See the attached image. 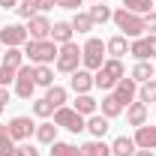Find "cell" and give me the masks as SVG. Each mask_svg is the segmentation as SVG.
<instances>
[{"label": "cell", "instance_id": "cell-40", "mask_svg": "<svg viewBox=\"0 0 156 156\" xmlns=\"http://www.w3.org/2000/svg\"><path fill=\"white\" fill-rule=\"evenodd\" d=\"M18 150H21V156H39V150L30 144V141H24V144H18Z\"/></svg>", "mask_w": 156, "mask_h": 156}, {"label": "cell", "instance_id": "cell-34", "mask_svg": "<svg viewBox=\"0 0 156 156\" xmlns=\"http://www.w3.org/2000/svg\"><path fill=\"white\" fill-rule=\"evenodd\" d=\"M9 150H15V141H12V135H9V129L0 123V156H6Z\"/></svg>", "mask_w": 156, "mask_h": 156}, {"label": "cell", "instance_id": "cell-39", "mask_svg": "<svg viewBox=\"0 0 156 156\" xmlns=\"http://www.w3.org/2000/svg\"><path fill=\"white\" fill-rule=\"evenodd\" d=\"M81 3H84V0H54V6H60V9H75V12H78Z\"/></svg>", "mask_w": 156, "mask_h": 156}, {"label": "cell", "instance_id": "cell-33", "mask_svg": "<svg viewBox=\"0 0 156 156\" xmlns=\"http://www.w3.org/2000/svg\"><path fill=\"white\" fill-rule=\"evenodd\" d=\"M33 114L42 117V120H48V117H54V105H51L45 96H42V99H33Z\"/></svg>", "mask_w": 156, "mask_h": 156}, {"label": "cell", "instance_id": "cell-45", "mask_svg": "<svg viewBox=\"0 0 156 156\" xmlns=\"http://www.w3.org/2000/svg\"><path fill=\"white\" fill-rule=\"evenodd\" d=\"M90 3H108V0H90Z\"/></svg>", "mask_w": 156, "mask_h": 156}, {"label": "cell", "instance_id": "cell-16", "mask_svg": "<svg viewBox=\"0 0 156 156\" xmlns=\"http://www.w3.org/2000/svg\"><path fill=\"white\" fill-rule=\"evenodd\" d=\"M57 129H60V126L54 123V120H42V123L36 126V135H33V138H36L39 144H48V147H51V144L57 141Z\"/></svg>", "mask_w": 156, "mask_h": 156}, {"label": "cell", "instance_id": "cell-38", "mask_svg": "<svg viewBox=\"0 0 156 156\" xmlns=\"http://www.w3.org/2000/svg\"><path fill=\"white\" fill-rule=\"evenodd\" d=\"M144 33H156V12L144 15Z\"/></svg>", "mask_w": 156, "mask_h": 156}, {"label": "cell", "instance_id": "cell-26", "mask_svg": "<svg viewBox=\"0 0 156 156\" xmlns=\"http://www.w3.org/2000/svg\"><path fill=\"white\" fill-rule=\"evenodd\" d=\"M87 15H90L93 24H108L114 12H111V6H105V3H93V6L87 9Z\"/></svg>", "mask_w": 156, "mask_h": 156}, {"label": "cell", "instance_id": "cell-11", "mask_svg": "<svg viewBox=\"0 0 156 156\" xmlns=\"http://www.w3.org/2000/svg\"><path fill=\"white\" fill-rule=\"evenodd\" d=\"M69 87L75 90V96H78V93H90V90H93V72L84 69V66L75 69V72L69 75Z\"/></svg>", "mask_w": 156, "mask_h": 156}, {"label": "cell", "instance_id": "cell-17", "mask_svg": "<svg viewBox=\"0 0 156 156\" xmlns=\"http://www.w3.org/2000/svg\"><path fill=\"white\" fill-rule=\"evenodd\" d=\"M99 111L108 117V120H114V117H120L126 108H123V102H120L114 93H105V96H102V102H99Z\"/></svg>", "mask_w": 156, "mask_h": 156}, {"label": "cell", "instance_id": "cell-7", "mask_svg": "<svg viewBox=\"0 0 156 156\" xmlns=\"http://www.w3.org/2000/svg\"><path fill=\"white\" fill-rule=\"evenodd\" d=\"M6 129H9V135H12V141L15 144H24V141H30V138L36 135V123L30 120V117H24V114H18V117H12L9 123H6Z\"/></svg>", "mask_w": 156, "mask_h": 156}, {"label": "cell", "instance_id": "cell-24", "mask_svg": "<svg viewBox=\"0 0 156 156\" xmlns=\"http://www.w3.org/2000/svg\"><path fill=\"white\" fill-rule=\"evenodd\" d=\"M0 66H6V69H15L18 72L21 66H24V48H6L3 51V63Z\"/></svg>", "mask_w": 156, "mask_h": 156}, {"label": "cell", "instance_id": "cell-28", "mask_svg": "<svg viewBox=\"0 0 156 156\" xmlns=\"http://www.w3.org/2000/svg\"><path fill=\"white\" fill-rule=\"evenodd\" d=\"M33 81H36V87H51L54 84V69L51 66H33Z\"/></svg>", "mask_w": 156, "mask_h": 156}, {"label": "cell", "instance_id": "cell-9", "mask_svg": "<svg viewBox=\"0 0 156 156\" xmlns=\"http://www.w3.org/2000/svg\"><path fill=\"white\" fill-rule=\"evenodd\" d=\"M33 93H36V81H33V63L27 66H21L18 75H15V96L18 99H33Z\"/></svg>", "mask_w": 156, "mask_h": 156}, {"label": "cell", "instance_id": "cell-3", "mask_svg": "<svg viewBox=\"0 0 156 156\" xmlns=\"http://www.w3.org/2000/svg\"><path fill=\"white\" fill-rule=\"evenodd\" d=\"M111 21L117 24V30H120L126 39L144 36V15H135V12H129V9H123V6H120V9H114Z\"/></svg>", "mask_w": 156, "mask_h": 156}, {"label": "cell", "instance_id": "cell-43", "mask_svg": "<svg viewBox=\"0 0 156 156\" xmlns=\"http://www.w3.org/2000/svg\"><path fill=\"white\" fill-rule=\"evenodd\" d=\"M135 156H153V150H135Z\"/></svg>", "mask_w": 156, "mask_h": 156}, {"label": "cell", "instance_id": "cell-29", "mask_svg": "<svg viewBox=\"0 0 156 156\" xmlns=\"http://www.w3.org/2000/svg\"><path fill=\"white\" fill-rule=\"evenodd\" d=\"M69 24H72V30H75V33H90V30L96 27V24L90 21V15H87V12H75Z\"/></svg>", "mask_w": 156, "mask_h": 156}, {"label": "cell", "instance_id": "cell-32", "mask_svg": "<svg viewBox=\"0 0 156 156\" xmlns=\"http://www.w3.org/2000/svg\"><path fill=\"white\" fill-rule=\"evenodd\" d=\"M123 9H129L135 15H147V12H153V0H123Z\"/></svg>", "mask_w": 156, "mask_h": 156}, {"label": "cell", "instance_id": "cell-5", "mask_svg": "<svg viewBox=\"0 0 156 156\" xmlns=\"http://www.w3.org/2000/svg\"><path fill=\"white\" fill-rule=\"evenodd\" d=\"M54 69L63 75H72L75 69H81V48L75 42H66L57 48V60H54Z\"/></svg>", "mask_w": 156, "mask_h": 156}, {"label": "cell", "instance_id": "cell-48", "mask_svg": "<svg viewBox=\"0 0 156 156\" xmlns=\"http://www.w3.org/2000/svg\"><path fill=\"white\" fill-rule=\"evenodd\" d=\"M18 3H30V0H18Z\"/></svg>", "mask_w": 156, "mask_h": 156}, {"label": "cell", "instance_id": "cell-42", "mask_svg": "<svg viewBox=\"0 0 156 156\" xmlns=\"http://www.w3.org/2000/svg\"><path fill=\"white\" fill-rule=\"evenodd\" d=\"M0 6H3V9H15V6H18V0H0Z\"/></svg>", "mask_w": 156, "mask_h": 156}, {"label": "cell", "instance_id": "cell-44", "mask_svg": "<svg viewBox=\"0 0 156 156\" xmlns=\"http://www.w3.org/2000/svg\"><path fill=\"white\" fill-rule=\"evenodd\" d=\"M6 156H21V150H18V144H15V150H9Z\"/></svg>", "mask_w": 156, "mask_h": 156}, {"label": "cell", "instance_id": "cell-15", "mask_svg": "<svg viewBox=\"0 0 156 156\" xmlns=\"http://www.w3.org/2000/svg\"><path fill=\"white\" fill-rule=\"evenodd\" d=\"M126 123H129V126H135V129L147 123V105H144L141 99H135V102H129V105H126Z\"/></svg>", "mask_w": 156, "mask_h": 156}, {"label": "cell", "instance_id": "cell-22", "mask_svg": "<svg viewBox=\"0 0 156 156\" xmlns=\"http://www.w3.org/2000/svg\"><path fill=\"white\" fill-rule=\"evenodd\" d=\"M72 108H75L78 114L90 117V114H96V111H99V102L90 96V93H78V96H75V102H72Z\"/></svg>", "mask_w": 156, "mask_h": 156}, {"label": "cell", "instance_id": "cell-13", "mask_svg": "<svg viewBox=\"0 0 156 156\" xmlns=\"http://www.w3.org/2000/svg\"><path fill=\"white\" fill-rule=\"evenodd\" d=\"M111 93H114V96L123 102V108H126L129 102H135V96H138V84L132 81V78H120V81L114 84V90H111Z\"/></svg>", "mask_w": 156, "mask_h": 156}, {"label": "cell", "instance_id": "cell-36", "mask_svg": "<svg viewBox=\"0 0 156 156\" xmlns=\"http://www.w3.org/2000/svg\"><path fill=\"white\" fill-rule=\"evenodd\" d=\"M15 69H6V66H0V87H9V84H15Z\"/></svg>", "mask_w": 156, "mask_h": 156}, {"label": "cell", "instance_id": "cell-25", "mask_svg": "<svg viewBox=\"0 0 156 156\" xmlns=\"http://www.w3.org/2000/svg\"><path fill=\"white\" fill-rule=\"evenodd\" d=\"M132 81H135V84H144V81H150V78H153V63H150V60H138L135 66H132Z\"/></svg>", "mask_w": 156, "mask_h": 156}, {"label": "cell", "instance_id": "cell-31", "mask_svg": "<svg viewBox=\"0 0 156 156\" xmlns=\"http://www.w3.org/2000/svg\"><path fill=\"white\" fill-rule=\"evenodd\" d=\"M138 99H141L144 105H150V102H156V78H150V81H144V84H138Z\"/></svg>", "mask_w": 156, "mask_h": 156}, {"label": "cell", "instance_id": "cell-6", "mask_svg": "<svg viewBox=\"0 0 156 156\" xmlns=\"http://www.w3.org/2000/svg\"><path fill=\"white\" fill-rule=\"evenodd\" d=\"M54 123H57L60 129L72 132V135H78V132H84V129H87V117L78 114L75 108H69V105H63V108L54 111Z\"/></svg>", "mask_w": 156, "mask_h": 156}, {"label": "cell", "instance_id": "cell-19", "mask_svg": "<svg viewBox=\"0 0 156 156\" xmlns=\"http://www.w3.org/2000/svg\"><path fill=\"white\" fill-rule=\"evenodd\" d=\"M72 36H75V30H72L69 21H54V24H51V42L66 45V42H72Z\"/></svg>", "mask_w": 156, "mask_h": 156}, {"label": "cell", "instance_id": "cell-23", "mask_svg": "<svg viewBox=\"0 0 156 156\" xmlns=\"http://www.w3.org/2000/svg\"><path fill=\"white\" fill-rule=\"evenodd\" d=\"M78 150H81V156H111V144H105L102 138H93V141L81 144Z\"/></svg>", "mask_w": 156, "mask_h": 156}, {"label": "cell", "instance_id": "cell-20", "mask_svg": "<svg viewBox=\"0 0 156 156\" xmlns=\"http://www.w3.org/2000/svg\"><path fill=\"white\" fill-rule=\"evenodd\" d=\"M135 138L129 135H117L114 141H111V156H135Z\"/></svg>", "mask_w": 156, "mask_h": 156}, {"label": "cell", "instance_id": "cell-47", "mask_svg": "<svg viewBox=\"0 0 156 156\" xmlns=\"http://www.w3.org/2000/svg\"><path fill=\"white\" fill-rule=\"evenodd\" d=\"M3 108H6V105H0V114H3Z\"/></svg>", "mask_w": 156, "mask_h": 156}, {"label": "cell", "instance_id": "cell-27", "mask_svg": "<svg viewBox=\"0 0 156 156\" xmlns=\"http://www.w3.org/2000/svg\"><path fill=\"white\" fill-rule=\"evenodd\" d=\"M45 99H48V102L54 105V111H57V108H63V105H66L69 90H66V87H60V84H51V87H48V93H45Z\"/></svg>", "mask_w": 156, "mask_h": 156}, {"label": "cell", "instance_id": "cell-14", "mask_svg": "<svg viewBox=\"0 0 156 156\" xmlns=\"http://www.w3.org/2000/svg\"><path fill=\"white\" fill-rule=\"evenodd\" d=\"M135 147L138 150H156V126H147V123H144V126H138L135 129Z\"/></svg>", "mask_w": 156, "mask_h": 156}, {"label": "cell", "instance_id": "cell-8", "mask_svg": "<svg viewBox=\"0 0 156 156\" xmlns=\"http://www.w3.org/2000/svg\"><path fill=\"white\" fill-rule=\"evenodd\" d=\"M129 54L135 60H156V33H144L129 42Z\"/></svg>", "mask_w": 156, "mask_h": 156}, {"label": "cell", "instance_id": "cell-12", "mask_svg": "<svg viewBox=\"0 0 156 156\" xmlns=\"http://www.w3.org/2000/svg\"><path fill=\"white\" fill-rule=\"evenodd\" d=\"M27 36L30 39H51V21L36 12L33 18L27 21Z\"/></svg>", "mask_w": 156, "mask_h": 156}, {"label": "cell", "instance_id": "cell-4", "mask_svg": "<svg viewBox=\"0 0 156 156\" xmlns=\"http://www.w3.org/2000/svg\"><path fill=\"white\" fill-rule=\"evenodd\" d=\"M105 42L102 39H96V36H90L84 45H81V66L84 69H90V72H96L99 66L105 63Z\"/></svg>", "mask_w": 156, "mask_h": 156}, {"label": "cell", "instance_id": "cell-21", "mask_svg": "<svg viewBox=\"0 0 156 156\" xmlns=\"http://www.w3.org/2000/svg\"><path fill=\"white\" fill-rule=\"evenodd\" d=\"M105 51H108L111 57L123 60V54H129V39L123 36V33H117V36H111L108 42H105Z\"/></svg>", "mask_w": 156, "mask_h": 156}, {"label": "cell", "instance_id": "cell-18", "mask_svg": "<svg viewBox=\"0 0 156 156\" xmlns=\"http://www.w3.org/2000/svg\"><path fill=\"white\" fill-rule=\"evenodd\" d=\"M108 129H111V120H108L105 114H99V111H96V114L87 117V132H90L93 138H105Z\"/></svg>", "mask_w": 156, "mask_h": 156}, {"label": "cell", "instance_id": "cell-41", "mask_svg": "<svg viewBox=\"0 0 156 156\" xmlns=\"http://www.w3.org/2000/svg\"><path fill=\"white\" fill-rule=\"evenodd\" d=\"M0 105H9V87H0Z\"/></svg>", "mask_w": 156, "mask_h": 156}, {"label": "cell", "instance_id": "cell-35", "mask_svg": "<svg viewBox=\"0 0 156 156\" xmlns=\"http://www.w3.org/2000/svg\"><path fill=\"white\" fill-rule=\"evenodd\" d=\"M15 15H18V18H24V21H30L33 15H36V9H33V0H30V3H18V6H15Z\"/></svg>", "mask_w": 156, "mask_h": 156}, {"label": "cell", "instance_id": "cell-46", "mask_svg": "<svg viewBox=\"0 0 156 156\" xmlns=\"http://www.w3.org/2000/svg\"><path fill=\"white\" fill-rule=\"evenodd\" d=\"M153 78H156V63H153Z\"/></svg>", "mask_w": 156, "mask_h": 156}, {"label": "cell", "instance_id": "cell-30", "mask_svg": "<svg viewBox=\"0 0 156 156\" xmlns=\"http://www.w3.org/2000/svg\"><path fill=\"white\" fill-rule=\"evenodd\" d=\"M48 153L51 156H81V150H78V144H69V141H54Z\"/></svg>", "mask_w": 156, "mask_h": 156}, {"label": "cell", "instance_id": "cell-37", "mask_svg": "<svg viewBox=\"0 0 156 156\" xmlns=\"http://www.w3.org/2000/svg\"><path fill=\"white\" fill-rule=\"evenodd\" d=\"M33 9H36L39 15H45L48 9H54V0H33Z\"/></svg>", "mask_w": 156, "mask_h": 156}, {"label": "cell", "instance_id": "cell-2", "mask_svg": "<svg viewBox=\"0 0 156 156\" xmlns=\"http://www.w3.org/2000/svg\"><path fill=\"white\" fill-rule=\"evenodd\" d=\"M57 42H51V39H27L24 42V57H30L33 66H48V63H54L57 60Z\"/></svg>", "mask_w": 156, "mask_h": 156}, {"label": "cell", "instance_id": "cell-1", "mask_svg": "<svg viewBox=\"0 0 156 156\" xmlns=\"http://www.w3.org/2000/svg\"><path fill=\"white\" fill-rule=\"evenodd\" d=\"M120 78H126V66H123V60L108 57L96 72H93V87H96V90H105V93H111L114 84L120 81Z\"/></svg>", "mask_w": 156, "mask_h": 156}, {"label": "cell", "instance_id": "cell-10", "mask_svg": "<svg viewBox=\"0 0 156 156\" xmlns=\"http://www.w3.org/2000/svg\"><path fill=\"white\" fill-rule=\"evenodd\" d=\"M27 27L24 24H3V30H0V42L6 45V48H24V42H27Z\"/></svg>", "mask_w": 156, "mask_h": 156}]
</instances>
